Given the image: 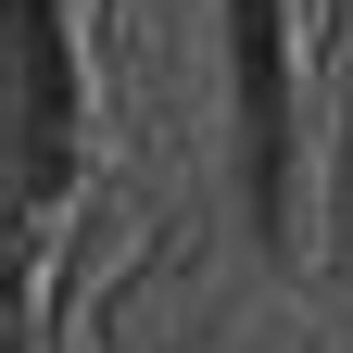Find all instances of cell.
<instances>
[{
  "label": "cell",
  "mask_w": 353,
  "mask_h": 353,
  "mask_svg": "<svg viewBox=\"0 0 353 353\" xmlns=\"http://www.w3.org/2000/svg\"><path fill=\"white\" fill-rule=\"evenodd\" d=\"M63 126H76V63H63V0H13V190H63Z\"/></svg>",
  "instance_id": "1"
},
{
  "label": "cell",
  "mask_w": 353,
  "mask_h": 353,
  "mask_svg": "<svg viewBox=\"0 0 353 353\" xmlns=\"http://www.w3.org/2000/svg\"><path fill=\"white\" fill-rule=\"evenodd\" d=\"M240 38V190L252 214H278V164H290V88H278V0H228Z\"/></svg>",
  "instance_id": "2"
}]
</instances>
